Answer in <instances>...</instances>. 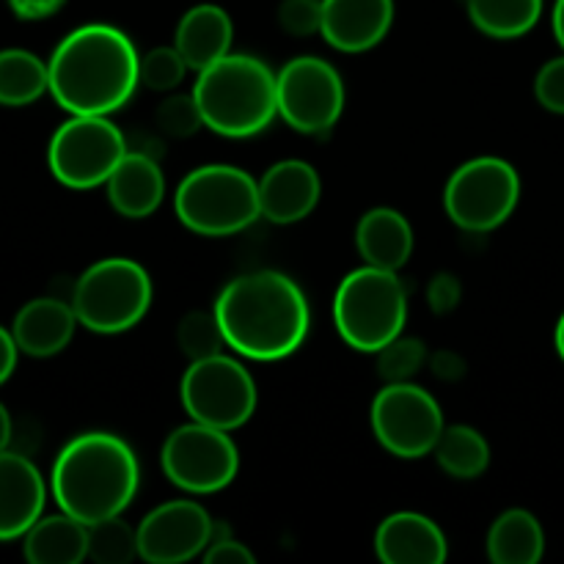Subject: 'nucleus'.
<instances>
[{
	"instance_id": "f257e3e1",
	"label": "nucleus",
	"mask_w": 564,
	"mask_h": 564,
	"mask_svg": "<svg viewBox=\"0 0 564 564\" xmlns=\"http://www.w3.org/2000/svg\"><path fill=\"white\" fill-rule=\"evenodd\" d=\"M226 347L251 361H279L306 341L312 312L301 286L279 270L231 279L215 301Z\"/></svg>"
},
{
	"instance_id": "f03ea898",
	"label": "nucleus",
	"mask_w": 564,
	"mask_h": 564,
	"mask_svg": "<svg viewBox=\"0 0 564 564\" xmlns=\"http://www.w3.org/2000/svg\"><path fill=\"white\" fill-rule=\"evenodd\" d=\"M141 55L124 31L91 22L55 47L50 69V94L72 116H108L130 102L141 75Z\"/></svg>"
},
{
	"instance_id": "7ed1b4c3",
	"label": "nucleus",
	"mask_w": 564,
	"mask_h": 564,
	"mask_svg": "<svg viewBox=\"0 0 564 564\" xmlns=\"http://www.w3.org/2000/svg\"><path fill=\"white\" fill-rule=\"evenodd\" d=\"M141 468L135 452L113 433H83L61 449L53 466V496L61 512L86 527L121 516L135 499Z\"/></svg>"
},
{
	"instance_id": "20e7f679",
	"label": "nucleus",
	"mask_w": 564,
	"mask_h": 564,
	"mask_svg": "<svg viewBox=\"0 0 564 564\" xmlns=\"http://www.w3.org/2000/svg\"><path fill=\"white\" fill-rule=\"evenodd\" d=\"M193 99L207 130L224 138H251L279 113L275 75L253 55L229 53L198 72Z\"/></svg>"
},
{
	"instance_id": "39448f33",
	"label": "nucleus",
	"mask_w": 564,
	"mask_h": 564,
	"mask_svg": "<svg viewBox=\"0 0 564 564\" xmlns=\"http://www.w3.org/2000/svg\"><path fill=\"white\" fill-rule=\"evenodd\" d=\"M408 295L397 270L364 268L345 275L334 297V323L358 352H378L405 328Z\"/></svg>"
},
{
	"instance_id": "423d86ee",
	"label": "nucleus",
	"mask_w": 564,
	"mask_h": 564,
	"mask_svg": "<svg viewBox=\"0 0 564 564\" xmlns=\"http://www.w3.org/2000/svg\"><path fill=\"white\" fill-rule=\"evenodd\" d=\"M176 218L202 237L240 235L262 218L259 182L237 165H202L180 182Z\"/></svg>"
},
{
	"instance_id": "0eeeda50",
	"label": "nucleus",
	"mask_w": 564,
	"mask_h": 564,
	"mask_svg": "<svg viewBox=\"0 0 564 564\" xmlns=\"http://www.w3.org/2000/svg\"><path fill=\"white\" fill-rule=\"evenodd\" d=\"M152 279L138 262L110 257L94 262L72 292L77 323L94 334H121L147 317L152 306Z\"/></svg>"
},
{
	"instance_id": "6e6552de",
	"label": "nucleus",
	"mask_w": 564,
	"mask_h": 564,
	"mask_svg": "<svg viewBox=\"0 0 564 564\" xmlns=\"http://www.w3.org/2000/svg\"><path fill=\"white\" fill-rule=\"evenodd\" d=\"M521 198V176L501 158H474L449 176L444 207L452 224L466 231H494L505 224Z\"/></svg>"
},
{
	"instance_id": "1a4fd4ad",
	"label": "nucleus",
	"mask_w": 564,
	"mask_h": 564,
	"mask_svg": "<svg viewBox=\"0 0 564 564\" xmlns=\"http://www.w3.org/2000/svg\"><path fill=\"white\" fill-rule=\"evenodd\" d=\"M127 154V141L108 116H72L55 130L47 163L55 180L72 191L105 185Z\"/></svg>"
},
{
	"instance_id": "9d476101",
	"label": "nucleus",
	"mask_w": 564,
	"mask_h": 564,
	"mask_svg": "<svg viewBox=\"0 0 564 564\" xmlns=\"http://www.w3.org/2000/svg\"><path fill=\"white\" fill-rule=\"evenodd\" d=\"M182 405L193 422L218 430H240L257 411V383L237 358L191 361L182 378Z\"/></svg>"
},
{
	"instance_id": "9b49d317",
	"label": "nucleus",
	"mask_w": 564,
	"mask_h": 564,
	"mask_svg": "<svg viewBox=\"0 0 564 564\" xmlns=\"http://www.w3.org/2000/svg\"><path fill=\"white\" fill-rule=\"evenodd\" d=\"M160 463L176 488L185 494H218L235 482L240 471V452L229 430L193 422L182 424L165 438Z\"/></svg>"
},
{
	"instance_id": "f8f14e48",
	"label": "nucleus",
	"mask_w": 564,
	"mask_h": 564,
	"mask_svg": "<svg viewBox=\"0 0 564 564\" xmlns=\"http://www.w3.org/2000/svg\"><path fill=\"white\" fill-rule=\"evenodd\" d=\"M369 419L380 446L402 460L433 455L446 427L438 400L411 380L386 383L375 394Z\"/></svg>"
},
{
	"instance_id": "ddd939ff",
	"label": "nucleus",
	"mask_w": 564,
	"mask_h": 564,
	"mask_svg": "<svg viewBox=\"0 0 564 564\" xmlns=\"http://www.w3.org/2000/svg\"><path fill=\"white\" fill-rule=\"evenodd\" d=\"M279 116L303 135H323L345 110V83L334 64L297 55L275 75Z\"/></svg>"
},
{
	"instance_id": "4468645a",
	"label": "nucleus",
	"mask_w": 564,
	"mask_h": 564,
	"mask_svg": "<svg viewBox=\"0 0 564 564\" xmlns=\"http://www.w3.org/2000/svg\"><path fill=\"white\" fill-rule=\"evenodd\" d=\"M215 521L196 501H165L138 523V551L143 562L180 564L204 554Z\"/></svg>"
},
{
	"instance_id": "2eb2a0df",
	"label": "nucleus",
	"mask_w": 564,
	"mask_h": 564,
	"mask_svg": "<svg viewBox=\"0 0 564 564\" xmlns=\"http://www.w3.org/2000/svg\"><path fill=\"white\" fill-rule=\"evenodd\" d=\"M394 25V0H323V33L341 53H364L383 42Z\"/></svg>"
},
{
	"instance_id": "dca6fc26",
	"label": "nucleus",
	"mask_w": 564,
	"mask_h": 564,
	"mask_svg": "<svg viewBox=\"0 0 564 564\" xmlns=\"http://www.w3.org/2000/svg\"><path fill=\"white\" fill-rule=\"evenodd\" d=\"M47 488L39 468L25 455L0 452V543L25 538L42 518Z\"/></svg>"
},
{
	"instance_id": "f3484780",
	"label": "nucleus",
	"mask_w": 564,
	"mask_h": 564,
	"mask_svg": "<svg viewBox=\"0 0 564 564\" xmlns=\"http://www.w3.org/2000/svg\"><path fill=\"white\" fill-rule=\"evenodd\" d=\"M319 174L306 160H281L259 180V209L270 224H297L319 202Z\"/></svg>"
},
{
	"instance_id": "a211bd4d",
	"label": "nucleus",
	"mask_w": 564,
	"mask_h": 564,
	"mask_svg": "<svg viewBox=\"0 0 564 564\" xmlns=\"http://www.w3.org/2000/svg\"><path fill=\"white\" fill-rule=\"evenodd\" d=\"M375 554L386 564H444L449 543L433 518L394 512L375 532Z\"/></svg>"
},
{
	"instance_id": "6ab92c4d",
	"label": "nucleus",
	"mask_w": 564,
	"mask_h": 564,
	"mask_svg": "<svg viewBox=\"0 0 564 564\" xmlns=\"http://www.w3.org/2000/svg\"><path fill=\"white\" fill-rule=\"evenodd\" d=\"M75 325L77 314L72 303L58 297H36L17 312L11 334L25 356L50 358L69 345Z\"/></svg>"
},
{
	"instance_id": "aec40b11",
	"label": "nucleus",
	"mask_w": 564,
	"mask_h": 564,
	"mask_svg": "<svg viewBox=\"0 0 564 564\" xmlns=\"http://www.w3.org/2000/svg\"><path fill=\"white\" fill-rule=\"evenodd\" d=\"M105 185H108L110 204L124 218H149L165 196V180L160 165L149 154L130 152V149Z\"/></svg>"
},
{
	"instance_id": "412c9836",
	"label": "nucleus",
	"mask_w": 564,
	"mask_h": 564,
	"mask_svg": "<svg viewBox=\"0 0 564 564\" xmlns=\"http://www.w3.org/2000/svg\"><path fill=\"white\" fill-rule=\"evenodd\" d=\"M231 39H235L231 17L220 6L202 3L182 14L174 33V47L180 50L191 69L202 72L229 55Z\"/></svg>"
},
{
	"instance_id": "4be33fe9",
	"label": "nucleus",
	"mask_w": 564,
	"mask_h": 564,
	"mask_svg": "<svg viewBox=\"0 0 564 564\" xmlns=\"http://www.w3.org/2000/svg\"><path fill=\"white\" fill-rule=\"evenodd\" d=\"M356 246L364 262L372 268L400 270L413 253V229L397 209L375 207L358 220Z\"/></svg>"
},
{
	"instance_id": "5701e85b",
	"label": "nucleus",
	"mask_w": 564,
	"mask_h": 564,
	"mask_svg": "<svg viewBox=\"0 0 564 564\" xmlns=\"http://www.w3.org/2000/svg\"><path fill=\"white\" fill-rule=\"evenodd\" d=\"M22 540L31 564H80L88 556V527L66 512L39 518Z\"/></svg>"
},
{
	"instance_id": "b1692460",
	"label": "nucleus",
	"mask_w": 564,
	"mask_h": 564,
	"mask_svg": "<svg viewBox=\"0 0 564 564\" xmlns=\"http://www.w3.org/2000/svg\"><path fill=\"white\" fill-rule=\"evenodd\" d=\"M545 554V532L529 510H507L488 532V556L496 564H538Z\"/></svg>"
},
{
	"instance_id": "393cba45",
	"label": "nucleus",
	"mask_w": 564,
	"mask_h": 564,
	"mask_svg": "<svg viewBox=\"0 0 564 564\" xmlns=\"http://www.w3.org/2000/svg\"><path fill=\"white\" fill-rule=\"evenodd\" d=\"M50 91V69L28 50H0V105L22 108Z\"/></svg>"
},
{
	"instance_id": "a878e982",
	"label": "nucleus",
	"mask_w": 564,
	"mask_h": 564,
	"mask_svg": "<svg viewBox=\"0 0 564 564\" xmlns=\"http://www.w3.org/2000/svg\"><path fill=\"white\" fill-rule=\"evenodd\" d=\"M435 460L449 477L477 479L490 466V446L479 430L468 424H449L433 449Z\"/></svg>"
},
{
	"instance_id": "bb28decb",
	"label": "nucleus",
	"mask_w": 564,
	"mask_h": 564,
	"mask_svg": "<svg viewBox=\"0 0 564 564\" xmlns=\"http://www.w3.org/2000/svg\"><path fill=\"white\" fill-rule=\"evenodd\" d=\"M543 0H468V17L490 39H521L538 25Z\"/></svg>"
},
{
	"instance_id": "cd10ccee",
	"label": "nucleus",
	"mask_w": 564,
	"mask_h": 564,
	"mask_svg": "<svg viewBox=\"0 0 564 564\" xmlns=\"http://www.w3.org/2000/svg\"><path fill=\"white\" fill-rule=\"evenodd\" d=\"M138 551V527H130L121 516L88 527V560L97 564H130Z\"/></svg>"
},
{
	"instance_id": "c85d7f7f",
	"label": "nucleus",
	"mask_w": 564,
	"mask_h": 564,
	"mask_svg": "<svg viewBox=\"0 0 564 564\" xmlns=\"http://www.w3.org/2000/svg\"><path fill=\"white\" fill-rule=\"evenodd\" d=\"M176 341L180 350L185 352L191 361H202V358H213L224 352L226 339L220 330L215 312H191L182 317L180 328H176Z\"/></svg>"
},
{
	"instance_id": "c756f323",
	"label": "nucleus",
	"mask_w": 564,
	"mask_h": 564,
	"mask_svg": "<svg viewBox=\"0 0 564 564\" xmlns=\"http://www.w3.org/2000/svg\"><path fill=\"white\" fill-rule=\"evenodd\" d=\"M424 361H427L424 341L408 339L400 334L394 341L378 350V375L386 383H405L424 367Z\"/></svg>"
},
{
	"instance_id": "7c9ffc66",
	"label": "nucleus",
	"mask_w": 564,
	"mask_h": 564,
	"mask_svg": "<svg viewBox=\"0 0 564 564\" xmlns=\"http://www.w3.org/2000/svg\"><path fill=\"white\" fill-rule=\"evenodd\" d=\"M187 69L191 66L176 47H154L141 55L138 75H141V86L152 88V91H171L185 80Z\"/></svg>"
},
{
	"instance_id": "2f4dec72",
	"label": "nucleus",
	"mask_w": 564,
	"mask_h": 564,
	"mask_svg": "<svg viewBox=\"0 0 564 564\" xmlns=\"http://www.w3.org/2000/svg\"><path fill=\"white\" fill-rule=\"evenodd\" d=\"M158 124L174 138H191L193 132L202 130L204 121L202 113H198V105L196 99H193V94L191 97L176 94V97L163 99L158 108Z\"/></svg>"
},
{
	"instance_id": "473e14b6",
	"label": "nucleus",
	"mask_w": 564,
	"mask_h": 564,
	"mask_svg": "<svg viewBox=\"0 0 564 564\" xmlns=\"http://www.w3.org/2000/svg\"><path fill=\"white\" fill-rule=\"evenodd\" d=\"M279 22L292 36H314L323 28V0H281Z\"/></svg>"
},
{
	"instance_id": "72a5a7b5",
	"label": "nucleus",
	"mask_w": 564,
	"mask_h": 564,
	"mask_svg": "<svg viewBox=\"0 0 564 564\" xmlns=\"http://www.w3.org/2000/svg\"><path fill=\"white\" fill-rule=\"evenodd\" d=\"M534 94L538 102L551 113L564 116V55L549 61L534 77Z\"/></svg>"
},
{
	"instance_id": "f704fd0d",
	"label": "nucleus",
	"mask_w": 564,
	"mask_h": 564,
	"mask_svg": "<svg viewBox=\"0 0 564 564\" xmlns=\"http://www.w3.org/2000/svg\"><path fill=\"white\" fill-rule=\"evenodd\" d=\"M204 562L207 564H253L257 556L248 551L246 543L235 540L224 523H215L213 540H209L207 551H204Z\"/></svg>"
},
{
	"instance_id": "c9c22d12",
	"label": "nucleus",
	"mask_w": 564,
	"mask_h": 564,
	"mask_svg": "<svg viewBox=\"0 0 564 564\" xmlns=\"http://www.w3.org/2000/svg\"><path fill=\"white\" fill-rule=\"evenodd\" d=\"M460 295H463V290H460V284H457L455 275H449V273L435 275L433 284H430V290H427L430 308H433L435 314H449L452 308L460 303Z\"/></svg>"
},
{
	"instance_id": "e433bc0d",
	"label": "nucleus",
	"mask_w": 564,
	"mask_h": 564,
	"mask_svg": "<svg viewBox=\"0 0 564 564\" xmlns=\"http://www.w3.org/2000/svg\"><path fill=\"white\" fill-rule=\"evenodd\" d=\"M17 352H20V347H17L14 334L0 325V386H3L6 380L11 378V372H14Z\"/></svg>"
},
{
	"instance_id": "4c0bfd02",
	"label": "nucleus",
	"mask_w": 564,
	"mask_h": 564,
	"mask_svg": "<svg viewBox=\"0 0 564 564\" xmlns=\"http://www.w3.org/2000/svg\"><path fill=\"white\" fill-rule=\"evenodd\" d=\"M14 11L25 20H39V17H50L64 6V0H11Z\"/></svg>"
},
{
	"instance_id": "58836bf2",
	"label": "nucleus",
	"mask_w": 564,
	"mask_h": 564,
	"mask_svg": "<svg viewBox=\"0 0 564 564\" xmlns=\"http://www.w3.org/2000/svg\"><path fill=\"white\" fill-rule=\"evenodd\" d=\"M433 372L438 375V378L455 380L463 375V361L457 356H452V352H438V356L433 358Z\"/></svg>"
},
{
	"instance_id": "ea45409f",
	"label": "nucleus",
	"mask_w": 564,
	"mask_h": 564,
	"mask_svg": "<svg viewBox=\"0 0 564 564\" xmlns=\"http://www.w3.org/2000/svg\"><path fill=\"white\" fill-rule=\"evenodd\" d=\"M9 441H11V416L6 411V405L0 402V452L9 449Z\"/></svg>"
},
{
	"instance_id": "a19ab883",
	"label": "nucleus",
	"mask_w": 564,
	"mask_h": 564,
	"mask_svg": "<svg viewBox=\"0 0 564 564\" xmlns=\"http://www.w3.org/2000/svg\"><path fill=\"white\" fill-rule=\"evenodd\" d=\"M554 36L564 50V0H556L554 3Z\"/></svg>"
},
{
	"instance_id": "79ce46f5",
	"label": "nucleus",
	"mask_w": 564,
	"mask_h": 564,
	"mask_svg": "<svg viewBox=\"0 0 564 564\" xmlns=\"http://www.w3.org/2000/svg\"><path fill=\"white\" fill-rule=\"evenodd\" d=\"M556 352H560V358L564 361V314L560 317V323H556Z\"/></svg>"
}]
</instances>
